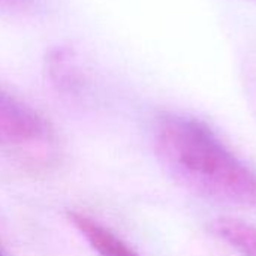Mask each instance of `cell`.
Instances as JSON below:
<instances>
[{
  "instance_id": "obj_1",
  "label": "cell",
  "mask_w": 256,
  "mask_h": 256,
  "mask_svg": "<svg viewBox=\"0 0 256 256\" xmlns=\"http://www.w3.org/2000/svg\"><path fill=\"white\" fill-rule=\"evenodd\" d=\"M154 152L171 178L189 192L219 204L256 207V174L204 123L164 116L156 124Z\"/></svg>"
},
{
  "instance_id": "obj_2",
  "label": "cell",
  "mask_w": 256,
  "mask_h": 256,
  "mask_svg": "<svg viewBox=\"0 0 256 256\" xmlns=\"http://www.w3.org/2000/svg\"><path fill=\"white\" fill-rule=\"evenodd\" d=\"M45 120L28 105L0 90V146H22L46 136Z\"/></svg>"
},
{
  "instance_id": "obj_3",
  "label": "cell",
  "mask_w": 256,
  "mask_h": 256,
  "mask_svg": "<svg viewBox=\"0 0 256 256\" xmlns=\"http://www.w3.org/2000/svg\"><path fill=\"white\" fill-rule=\"evenodd\" d=\"M68 218L99 256H141L112 231L90 216L78 212H69Z\"/></svg>"
},
{
  "instance_id": "obj_4",
  "label": "cell",
  "mask_w": 256,
  "mask_h": 256,
  "mask_svg": "<svg viewBox=\"0 0 256 256\" xmlns=\"http://www.w3.org/2000/svg\"><path fill=\"white\" fill-rule=\"evenodd\" d=\"M213 232L243 256H256V228L232 218H219L212 224Z\"/></svg>"
},
{
  "instance_id": "obj_5",
  "label": "cell",
  "mask_w": 256,
  "mask_h": 256,
  "mask_svg": "<svg viewBox=\"0 0 256 256\" xmlns=\"http://www.w3.org/2000/svg\"><path fill=\"white\" fill-rule=\"evenodd\" d=\"M78 60L72 50L69 48H56L46 57V68L50 76L56 86L60 88L72 90L80 84V66Z\"/></svg>"
},
{
  "instance_id": "obj_6",
  "label": "cell",
  "mask_w": 256,
  "mask_h": 256,
  "mask_svg": "<svg viewBox=\"0 0 256 256\" xmlns=\"http://www.w3.org/2000/svg\"><path fill=\"white\" fill-rule=\"evenodd\" d=\"M40 0H0V12L6 14H28L34 12Z\"/></svg>"
},
{
  "instance_id": "obj_7",
  "label": "cell",
  "mask_w": 256,
  "mask_h": 256,
  "mask_svg": "<svg viewBox=\"0 0 256 256\" xmlns=\"http://www.w3.org/2000/svg\"><path fill=\"white\" fill-rule=\"evenodd\" d=\"M0 256H3V254H2V250H0Z\"/></svg>"
}]
</instances>
